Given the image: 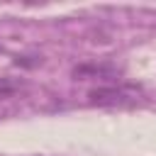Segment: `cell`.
<instances>
[{
  "label": "cell",
  "mask_w": 156,
  "mask_h": 156,
  "mask_svg": "<svg viewBox=\"0 0 156 156\" xmlns=\"http://www.w3.org/2000/svg\"><path fill=\"white\" fill-rule=\"evenodd\" d=\"M132 100H134L132 93L127 88H117V85H100L88 93L90 105H127Z\"/></svg>",
  "instance_id": "obj_1"
},
{
  "label": "cell",
  "mask_w": 156,
  "mask_h": 156,
  "mask_svg": "<svg viewBox=\"0 0 156 156\" xmlns=\"http://www.w3.org/2000/svg\"><path fill=\"white\" fill-rule=\"evenodd\" d=\"M115 68L110 66H98V63H80L73 68V78H95V76H112Z\"/></svg>",
  "instance_id": "obj_2"
},
{
  "label": "cell",
  "mask_w": 156,
  "mask_h": 156,
  "mask_svg": "<svg viewBox=\"0 0 156 156\" xmlns=\"http://www.w3.org/2000/svg\"><path fill=\"white\" fill-rule=\"evenodd\" d=\"M17 90H20V83H17V80L7 78V76H0V100H5V98H12Z\"/></svg>",
  "instance_id": "obj_3"
},
{
  "label": "cell",
  "mask_w": 156,
  "mask_h": 156,
  "mask_svg": "<svg viewBox=\"0 0 156 156\" xmlns=\"http://www.w3.org/2000/svg\"><path fill=\"white\" fill-rule=\"evenodd\" d=\"M41 63V56H15V66H22V68H34Z\"/></svg>",
  "instance_id": "obj_4"
}]
</instances>
